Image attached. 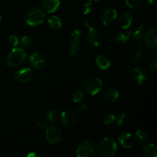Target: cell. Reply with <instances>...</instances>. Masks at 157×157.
Masks as SVG:
<instances>
[{"instance_id":"9a60e30c","label":"cell","mask_w":157,"mask_h":157,"mask_svg":"<svg viewBox=\"0 0 157 157\" xmlns=\"http://www.w3.org/2000/svg\"><path fill=\"white\" fill-rule=\"evenodd\" d=\"M118 21H119L120 25L122 27V29H127L131 25L132 21H133V16H132L130 12H123L119 15Z\"/></svg>"},{"instance_id":"8d00e7d4","label":"cell","mask_w":157,"mask_h":157,"mask_svg":"<svg viewBox=\"0 0 157 157\" xmlns=\"http://www.w3.org/2000/svg\"><path fill=\"white\" fill-rule=\"evenodd\" d=\"M84 25L86 28H87V29H89V28H90L93 26V25H92V21H90V20H88V19L84 21Z\"/></svg>"},{"instance_id":"ffe728a7","label":"cell","mask_w":157,"mask_h":157,"mask_svg":"<svg viewBox=\"0 0 157 157\" xmlns=\"http://www.w3.org/2000/svg\"><path fill=\"white\" fill-rule=\"evenodd\" d=\"M142 153L146 157H156L157 149L153 144H149L144 146L142 148Z\"/></svg>"},{"instance_id":"60d3db41","label":"cell","mask_w":157,"mask_h":157,"mask_svg":"<svg viewBox=\"0 0 157 157\" xmlns=\"http://www.w3.org/2000/svg\"><path fill=\"white\" fill-rule=\"evenodd\" d=\"M89 1H90V2H98V1H99V0H89Z\"/></svg>"},{"instance_id":"7c38bea8","label":"cell","mask_w":157,"mask_h":157,"mask_svg":"<svg viewBox=\"0 0 157 157\" xmlns=\"http://www.w3.org/2000/svg\"><path fill=\"white\" fill-rule=\"evenodd\" d=\"M33 73L30 67H24L16 71L14 74V78L18 82L27 83L32 80Z\"/></svg>"},{"instance_id":"3957f363","label":"cell","mask_w":157,"mask_h":157,"mask_svg":"<svg viewBox=\"0 0 157 157\" xmlns=\"http://www.w3.org/2000/svg\"><path fill=\"white\" fill-rule=\"evenodd\" d=\"M45 13L39 7H32L27 11L24 16L25 22L31 26H36L44 22Z\"/></svg>"},{"instance_id":"d4e9b609","label":"cell","mask_w":157,"mask_h":157,"mask_svg":"<svg viewBox=\"0 0 157 157\" xmlns=\"http://www.w3.org/2000/svg\"><path fill=\"white\" fill-rule=\"evenodd\" d=\"M135 138H136V141L140 144H143L147 140V133L145 130H137L135 133Z\"/></svg>"},{"instance_id":"30bf717a","label":"cell","mask_w":157,"mask_h":157,"mask_svg":"<svg viewBox=\"0 0 157 157\" xmlns=\"http://www.w3.org/2000/svg\"><path fill=\"white\" fill-rule=\"evenodd\" d=\"M76 154L78 157H92L95 155V149L88 141H82L77 149Z\"/></svg>"},{"instance_id":"484cf974","label":"cell","mask_w":157,"mask_h":157,"mask_svg":"<svg viewBox=\"0 0 157 157\" xmlns=\"http://www.w3.org/2000/svg\"><path fill=\"white\" fill-rule=\"evenodd\" d=\"M58 117V110H55V109H52V110H48L46 113L45 119L49 124H52V123L55 122L56 120Z\"/></svg>"},{"instance_id":"8992f818","label":"cell","mask_w":157,"mask_h":157,"mask_svg":"<svg viewBox=\"0 0 157 157\" xmlns=\"http://www.w3.org/2000/svg\"><path fill=\"white\" fill-rule=\"evenodd\" d=\"M86 38H87V41L91 45L98 47V46H100L103 43L104 35H103L102 32L101 31L98 30V29H95V28L92 26V27L88 29L87 35H86Z\"/></svg>"},{"instance_id":"2e32d148","label":"cell","mask_w":157,"mask_h":157,"mask_svg":"<svg viewBox=\"0 0 157 157\" xmlns=\"http://www.w3.org/2000/svg\"><path fill=\"white\" fill-rule=\"evenodd\" d=\"M117 140L120 144H121V146L126 149L131 148L133 145V143H134L133 136L130 133H126V132L121 133L118 136Z\"/></svg>"},{"instance_id":"277c9868","label":"cell","mask_w":157,"mask_h":157,"mask_svg":"<svg viewBox=\"0 0 157 157\" xmlns=\"http://www.w3.org/2000/svg\"><path fill=\"white\" fill-rule=\"evenodd\" d=\"M83 38V32L80 29H75L71 35V41L69 44V54L71 56H77L80 52L81 41Z\"/></svg>"},{"instance_id":"74e56055","label":"cell","mask_w":157,"mask_h":157,"mask_svg":"<svg viewBox=\"0 0 157 157\" xmlns=\"http://www.w3.org/2000/svg\"><path fill=\"white\" fill-rule=\"evenodd\" d=\"M27 156L28 157H36V156H39V155L37 154L36 153H33V152H32V153H29Z\"/></svg>"},{"instance_id":"7402d4cb","label":"cell","mask_w":157,"mask_h":157,"mask_svg":"<svg viewBox=\"0 0 157 157\" xmlns=\"http://www.w3.org/2000/svg\"><path fill=\"white\" fill-rule=\"evenodd\" d=\"M47 25L51 29L57 30V29H61L62 23H61V20L59 17L56 16V15H52L48 18Z\"/></svg>"},{"instance_id":"e575fe53","label":"cell","mask_w":157,"mask_h":157,"mask_svg":"<svg viewBox=\"0 0 157 157\" xmlns=\"http://www.w3.org/2000/svg\"><path fill=\"white\" fill-rule=\"evenodd\" d=\"M48 122L46 121V119L39 120V121H38V123H37V125H38V127H39L40 129H46L48 127Z\"/></svg>"},{"instance_id":"9c48e42d","label":"cell","mask_w":157,"mask_h":157,"mask_svg":"<svg viewBox=\"0 0 157 157\" xmlns=\"http://www.w3.org/2000/svg\"><path fill=\"white\" fill-rule=\"evenodd\" d=\"M117 17V12L116 9L109 7L103 11L101 15V19L104 25L110 26L115 22Z\"/></svg>"},{"instance_id":"6da1fadb","label":"cell","mask_w":157,"mask_h":157,"mask_svg":"<svg viewBox=\"0 0 157 157\" xmlns=\"http://www.w3.org/2000/svg\"><path fill=\"white\" fill-rule=\"evenodd\" d=\"M27 55L25 52L21 48L14 47L11 52L6 55V64L8 67H16L24 64Z\"/></svg>"},{"instance_id":"1f68e13d","label":"cell","mask_w":157,"mask_h":157,"mask_svg":"<svg viewBox=\"0 0 157 157\" xmlns=\"http://www.w3.org/2000/svg\"><path fill=\"white\" fill-rule=\"evenodd\" d=\"M8 41H9V43L12 47H16L18 44V42H19L18 37L15 34H12V35H9V38H8Z\"/></svg>"},{"instance_id":"52a82bcc","label":"cell","mask_w":157,"mask_h":157,"mask_svg":"<svg viewBox=\"0 0 157 157\" xmlns=\"http://www.w3.org/2000/svg\"><path fill=\"white\" fill-rule=\"evenodd\" d=\"M102 86V81L99 78L94 77V78H91L89 80H87V82L85 83V84H84V90H85V91L88 94L94 96V95L98 94L101 91Z\"/></svg>"},{"instance_id":"8fae6325","label":"cell","mask_w":157,"mask_h":157,"mask_svg":"<svg viewBox=\"0 0 157 157\" xmlns=\"http://www.w3.org/2000/svg\"><path fill=\"white\" fill-rule=\"evenodd\" d=\"M29 63L34 68L41 70L47 63V58L41 52H34L29 56Z\"/></svg>"},{"instance_id":"603a6c76","label":"cell","mask_w":157,"mask_h":157,"mask_svg":"<svg viewBox=\"0 0 157 157\" xmlns=\"http://www.w3.org/2000/svg\"><path fill=\"white\" fill-rule=\"evenodd\" d=\"M131 32H126L120 33L115 37V41L118 44H125L127 43L129 40L130 39L131 37Z\"/></svg>"},{"instance_id":"f546056e","label":"cell","mask_w":157,"mask_h":157,"mask_svg":"<svg viewBox=\"0 0 157 157\" xmlns=\"http://www.w3.org/2000/svg\"><path fill=\"white\" fill-rule=\"evenodd\" d=\"M126 4L131 9H136L139 7L143 2V0H124Z\"/></svg>"},{"instance_id":"836d02e7","label":"cell","mask_w":157,"mask_h":157,"mask_svg":"<svg viewBox=\"0 0 157 157\" xmlns=\"http://www.w3.org/2000/svg\"><path fill=\"white\" fill-rule=\"evenodd\" d=\"M87 110H88V107H87V104H82L77 109L75 112H76L77 114H84Z\"/></svg>"},{"instance_id":"d6986e66","label":"cell","mask_w":157,"mask_h":157,"mask_svg":"<svg viewBox=\"0 0 157 157\" xmlns=\"http://www.w3.org/2000/svg\"><path fill=\"white\" fill-rule=\"evenodd\" d=\"M42 6L48 13H53L60 6V0H43Z\"/></svg>"},{"instance_id":"4dcf8cb0","label":"cell","mask_w":157,"mask_h":157,"mask_svg":"<svg viewBox=\"0 0 157 157\" xmlns=\"http://www.w3.org/2000/svg\"><path fill=\"white\" fill-rule=\"evenodd\" d=\"M21 44H22L24 47L29 48L32 44L33 40H32V38H31L30 36H29V35H25V36H23L22 38H21Z\"/></svg>"},{"instance_id":"4fadbf2b","label":"cell","mask_w":157,"mask_h":157,"mask_svg":"<svg viewBox=\"0 0 157 157\" xmlns=\"http://www.w3.org/2000/svg\"><path fill=\"white\" fill-rule=\"evenodd\" d=\"M130 77L134 83L138 85L144 84L147 79V75L145 71L140 67H134L130 72Z\"/></svg>"},{"instance_id":"4316f807","label":"cell","mask_w":157,"mask_h":157,"mask_svg":"<svg viewBox=\"0 0 157 157\" xmlns=\"http://www.w3.org/2000/svg\"><path fill=\"white\" fill-rule=\"evenodd\" d=\"M84 99V94L81 90H75L72 94V100L75 103L82 102Z\"/></svg>"},{"instance_id":"f35d334b","label":"cell","mask_w":157,"mask_h":157,"mask_svg":"<svg viewBox=\"0 0 157 157\" xmlns=\"http://www.w3.org/2000/svg\"><path fill=\"white\" fill-rule=\"evenodd\" d=\"M156 1V0H147V2L148 3H150V4H152V3H153L154 2Z\"/></svg>"},{"instance_id":"ac0fdd59","label":"cell","mask_w":157,"mask_h":157,"mask_svg":"<svg viewBox=\"0 0 157 157\" xmlns=\"http://www.w3.org/2000/svg\"><path fill=\"white\" fill-rule=\"evenodd\" d=\"M96 64L101 70L105 71L111 65V61L106 55H100L96 58Z\"/></svg>"},{"instance_id":"5bb4252c","label":"cell","mask_w":157,"mask_h":157,"mask_svg":"<svg viewBox=\"0 0 157 157\" xmlns=\"http://www.w3.org/2000/svg\"><path fill=\"white\" fill-rule=\"evenodd\" d=\"M157 30L156 29L149 30L144 35V42L148 47L156 48L157 46Z\"/></svg>"},{"instance_id":"f1b7e54d","label":"cell","mask_w":157,"mask_h":157,"mask_svg":"<svg viewBox=\"0 0 157 157\" xmlns=\"http://www.w3.org/2000/svg\"><path fill=\"white\" fill-rule=\"evenodd\" d=\"M115 122V115L112 114V113H107L105 116L103 117V123L105 125H110Z\"/></svg>"},{"instance_id":"b9f144b4","label":"cell","mask_w":157,"mask_h":157,"mask_svg":"<svg viewBox=\"0 0 157 157\" xmlns=\"http://www.w3.org/2000/svg\"><path fill=\"white\" fill-rule=\"evenodd\" d=\"M0 61H1V55H0Z\"/></svg>"},{"instance_id":"44dd1931","label":"cell","mask_w":157,"mask_h":157,"mask_svg":"<svg viewBox=\"0 0 157 157\" xmlns=\"http://www.w3.org/2000/svg\"><path fill=\"white\" fill-rule=\"evenodd\" d=\"M129 121L128 113L125 112H119L115 115V123L117 127H121L125 126Z\"/></svg>"},{"instance_id":"83f0119b","label":"cell","mask_w":157,"mask_h":157,"mask_svg":"<svg viewBox=\"0 0 157 157\" xmlns=\"http://www.w3.org/2000/svg\"><path fill=\"white\" fill-rule=\"evenodd\" d=\"M143 58V55L140 51H136V52L133 54V55L130 56V61L133 64H136V63L140 62L141 60H142Z\"/></svg>"},{"instance_id":"7a4b0ae2","label":"cell","mask_w":157,"mask_h":157,"mask_svg":"<svg viewBox=\"0 0 157 157\" xmlns=\"http://www.w3.org/2000/svg\"><path fill=\"white\" fill-rule=\"evenodd\" d=\"M117 150V145L114 140L110 137H104L101 140L97 147L98 155L102 157H111L114 156Z\"/></svg>"},{"instance_id":"ba28073f","label":"cell","mask_w":157,"mask_h":157,"mask_svg":"<svg viewBox=\"0 0 157 157\" xmlns=\"http://www.w3.org/2000/svg\"><path fill=\"white\" fill-rule=\"evenodd\" d=\"M78 121V114L72 110H64L59 116V121L65 127H71L75 125Z\"/></svg>"},{"instance_id":"d6a6232c","label":"cell","mask_w":157,"mask_h":157,"mask_svg":"<svg viewBox=\"0 0 157 157\" xmlns=\"http://www.w3.org/2000/svg\"><path fill=\"white\" fill-rule=\"evenodd\" d=\"M93 9V5H92L91 2H87L85 4H84L82 7V10H83V13L84 15H87V14L90 13V12Z\"/></svg>"},{"instance_id":"e0dca14e","label":"cell","mask_w":157,"mask_h":157,"mask_svg":"<svg viewBox=\"0 0 157 157\" xmlns=\"http://www.w3.org/2000/svg\"><path fill=\"white\" fill-rule=\"evenodd\" d=\"M119 90L114 87H110L107 88L104 93V98L107 102L109 103H114L117 101L119 98Z\"/></svg>"},{"instance_id":"ab89813d","label":"cell","mask_w":157,"mask_h":157,"mask_svg":"<svg viewBox=\"0 0 157 157\" xmlns=\"http://www.w3.org/2000/svg\"><path fill=\"white\" fill-rule=\"evenodd\" d=\"M2 16L1 14H0V23L2 22Z\"/></svg>"},{"instance_id":"d590c367","label":"cell","mask_w":157,"mask_h":157,"mask_svg":"<svg viewBox=\"0 0 157 157\" xmlns=\"http://www.w3.org/2000/svg\"><path fill=\"white\" fill-rule=\"evenodd\" d=\"M148 67L150 71H156L157 69V61L156 59L152 60L149 62L148 64Z\"/></svg>"},{"instance_id":"5b68a950","label":"cell","mask_w":157,"mask_h":157,"mask_svg":"<svg viewBox=\"0 0 157 157\" xmlns=\"http://www.w3.org/2000/svg\"><path fill=\"white\" fill-rule=\"evenodd\" d=\"M46 130V139L52 145H56L62 140V130L57 126H50Z\"/></svg>"},{"instance_id":"cb8c5ba5","label":"cell","mask_w":157,"mask_h":157,"mask_svg":"<svg viewBox=\"0 0 157 157\" xmlns=\"http://www.w3.org/2000/svg\"><path fill=\"white\" fill-rule=\"evenodd\" d=\"M133 38L136 40V41L137 42V44L139 45L140 48H142L143 47V44L142 42H141V40H142L143 36H144V25H140V27L137 28L135 32L133 33Z\"/></svg>"}]
</instances>
